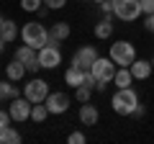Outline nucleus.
<instances>
[{"label": "nucleus", "instance_id": "22", "mask_svg": "<svg viewBox=\"0 0 154 144\" xmlns=\"http://www.w3.org/2000/svg\"><path fill=\"white\" fill-rule=\"evenodd\" d=\"M13 98H18V88L3 80L0 83V100H13Z\"/></svg>", "mask_w": 154, "mask_h": 144}, {"label": "nucleus", "instance_id": "16", "mask_svg": "<svg viewBox=\"0 0 154 144\" xmlns=\"http://www.w3.org/2000/svg\"><path fill=\"white\" fill-rule=\"evenodd\" d=\"M95 36H98V39H110V36H113V23H110V16H105L103 21L95 23Z\"/></svg>", "mask_w": 154, "mask_h": 144}, {"label": "nucleus", "instance_id": "15", "mask_svg": "<svg viewBox=\"0 0 154 144\" xmlns=\"http://www.w3.org/2000/svg\"><path fill=\"white\" fill-rule=\"evenodd\" d=\"M113 83H116V88H131V83H134L131 70H128V67H118V70H116Z\"/></svg>", "mask_w": 154, "mask_h": 144}, {"label": "nucleus", "instance_id": "10", "mask_svg": "<svg viewBox=\"0 0 154 144\" xmlns=\"http://www.w3.org/2000/svg\"><path fill=\"white\" fill-rule=\"evenodd\" d=\"M44 103H46L51 116H59V113H67V108H69V95L67 93H49Z\"/></svg>", "mask_w": 154, "mask_h": 144}, {"label": "nucleus", "instance_id": "9", "mask_svg": "<svg viewBox=\"0 0 154 144\" xmlns=\"http://www.w3.org/2000/svg\"><path fill=\"white\" fill-rule=\"evenodd\" d=\"M38 62L44 70H54V67L62 64V52L59 46H41L38 49Z\"/></svg>", "mask_w": 154, "mask_h": 144}, {"label": "nucleus", "instance_id": "8", "mask_svg": "<svg viewBox=\"0 0 154 144\" xmlns=\"http://www.w3.org/2000/svg\"><path fill=\"white\" fill-rule=\"evenodd\" d=\"M95 59H98V49L95 46H80L75 52V57H72V64L80 67V70H90Z\"/></svg>", "mask_w": 154, "mask_h": 144}, {"label": "nucleus", "instance_id": "5", "mask_svg": "<svg viewBox=\"0 0 154 144\" xmlns=\"http://www.w3.org/2000/svg\"><path fill=\"white\" fill-rule=\"evenodd\" d=\"M116 70H118V64H116L110 57H98V59L93 62V67H90V72H93L100 83H113Z\"/></svg>", "mask_w": 154, "mask_h": 144}, {"label": "nucleus", "instance_id": "18", "mask_svg": "<svg viewBox=\"0 0 154 144\" xmlns=\"http://www.w3.org/2000/svg\"><path fill=\"white\" fill-rule=\"evenodd\" d=\"M0 36H3L5 41H13V39H16V36H18V26H16V21H11V18H8V21L0 23Z\"/></svg>", "mask_w": 154, "mask_h": 144}, {"label": "nucleus", "instance_id": "21", "mask_svg": "<svg viewBox=\"0 0 154 144\" xmlns=\"http://www.w3.org/2000/svg\"><path fill=\"white\" fill-rule=\"evenodd\" d=\"M46 116H49V108H46V103H33V108H31V121L41 124V121H46Z\"/></svg>", "mask_w": 154, "mask_h": 144}, {"label": "nucleus", "instance_id": "30", "mask_svg": "<svg viewBox=\"0 0 154 144\" xmlns=\"http://www.w3.org/2000/svg\"><path fill=\"white\" fill-rule=\"evenodd\" d=\"M144 28H146L149 33H154V13H149V16H146V21H144Z\"/></svg>", "mask_w": 154, "mask_h": 144}, {"label": "nucleus", "instance_id": "6", "mask_svg": "<svg viewBox=\"0 0 154 144\" xmlns=\"http://www.w3.org/2000/svg\"><path fill=\"white\" fill-rule=\"evenodd\" d=\"M49 93H51V90H49V83L41 80V77H33L31 83H26V88H23V95H26L31 103H44Z\"/></svg>", "mask_w": 154, "mask_h": 144}, {"label": "nucleus", "instance_id": "7", "mask_svg": "<svg viewBox=\"0 0 154 144\" xmlns=\"http://www.w3.org/2000/svg\"><path fill=\"white\" fill-rule=\"evenodd\" d=\"M31 108H33V103L26 98V95H18V98H13L11 100V105H8V111H11V116H13V121H18V124H23V121H28L31 118Z\"/></svg>", "mask_w": 154, "mask_h": 144}, {"label": "nucleus", "instance_id": "27", "mask_svg": "<svg viewBox=\"0 0 154 144\" xmlns=\"http://www.w3.org/2000/svg\"><path fill=\"white\" fill-rule=\"evenodd\" d=\"M67 142L69 144H85V134L82 131H72L69 136H67Z\"/></svg>", "mask_w": 154, "mask_h": 144}, {"label": "nucleus", "instance_id": "2", "mask_svg": "<svg viewBox=\"0 0 154 144\" xmlns=\"http://www.w3.org/2000/svg\"><path fill=\"white\" fill-rule=\"evenodd\" d=\"M46 36H49V31L44 28V23H38V21L26 23V26H23V31H21V39H23V44L33 46L36 52L41 49V46H46Z\"/></svg>", "mask_w": 154, "mask_h": 144}, {"label": "nucleus", "instance_id": "35", "mask_svg": "<svg viewBox=\"0 0 154 144\" xmlns=\"http://www.w3.org/2000/svg\"><path fill=\"white\" fill-rule=\"evenodd\" d=\"M152 64H154V57H152Z\"/></svg>", "mask_w": 154, "mask_h": 144}, {"label": "nucleus", "instance_id": "34", "mask_svg": "<svg viewBox=\"0 0 154 144\" xmlns=\"http://www.w3.org/2000/svg\"><path fill=\"white\" fill-rule=\"evenodd\" d=\"M93 3H103V0H93Z\"/></svg>", "mask_w": 154, "mask_h": 144}, {"label": "nucleus", "instance_id": "20", "mask_svg": "<svg viewBox=\"0 0 154 144\" xmlns=\"http://www.w3.org/2000/svg\"><path fill=\"white\" fill-rule=\"evenodd\" d=\"M21 139H23V136H21L13 126H8V129L0 131V144H21Z\"/></svg>", "mask_w": 154, "mask_h": 144}, {"label": "nucleus", "instance_id": "25", "mask_svg": "<svg viewBox=\"0 0 154 144\" xmlns=\"http://www.w3.org/2000/svg\"><path fill=\"white\" fill-rule=\"evenodd\" d=\"M11 121H13L11 111H3V108H0V131H3V129H8V126H11Z\"/></svg>", "mask_w": 154, "mask_h": 144}, {"label": "nucleus", "instance_id": "4", "mask_svg": "<svg viewBox=\"0 0 154 144\" xmlns=\"http://www.w3.org/2000/svg\"><path fill=\"white\" fill-rule=\"evenodd\" d=\"M113 16L131 23L141 16V3L139 0H113Z\"/></svg>", "mask_w": 154, "mask_h": 144}, {"label": "nucleus", "instance_id": "3", "mask_svg": "<svg viewBox=\"0 0 154 144\" xmlns=\"http://www.w3.org/2000/svg\"><path fill=\"white\" fill-rule=\"evenodd\" d=\"M108 57L118 67H131L134 59H136V46H134L131 41H116V44H110V54Z\"/></svg>", "mask_w": 154, "mask_h": 144}, {"label": "nucleus", "instance_id": "29", "mask_svg": "<svg viewBox=\"0 0 154 144\" xmlns=\"http://www.w3.org/2000/svg\"><path fill=\"white\" fill-rule=\"evenodd\" d=\"M100 11H103L105 16H110V13H113V0H103V3H100Z\"/></svg>", "mask_w": 154, "mask_h": 144}, {"label": "nucleus", "instance_id": "19", "mask_svg": "<svg viewBox=\"0 0 154 144\" xmlns=\"http://www.w3.org/2000/svg\"><path fill=\"white\" fill-rule=\"evenodd\" d=\"M69 31H72V28H69V23H67V21H59V23H54V26L49 28V33L54 36L57 41H64L67 36H69Z\"/></svg>", "mask_w": 154, "mask_h": 144}, {"label": "nucleus", "instance_id": "14", "mask_svg": "<svg viewBox=\"0 0 154 144\" xmlns=\"http://www.w3.org/2000/svg\"><path fill=\"white\" fill-rule=\"evenodd\" d=\"M64 83L69 85V88H80V85L85 83V70H80V67L72 64L69 70L64 72Z\"/></svg>", "mask_w": 154, "mask_h": 144}, {"label": "nucleus", "instance_id": "17", "mask_svg": "<svg viewBox=\"0 0 154 144\" xmlns=\"http://www.w3.org/2000/svg\"><path fill=\"white\" fill-rule=\"evenodd\" d=\"M36 57H38V52L33 49V46H28V44H23V46H18V49H16V59L23 62V64H28V62L36 59Z\"/></svg>", "mask_w": 154, "mask_h": 144}, {"label": "nucleus", "instance_id": "36", "mask_svg": "<svg viewBox=\"0 0 154 144\" xmlns=\"http://www.w3.org/2000/svg\"><path fill=\"white\" fill-rule=\"evenodd\" d=\"M0 23H3V18H0Z\"/></svg>", "mask_w": 154, "mask_h": 144}, {"label": "nucleus", "instance_id": "13", "mask_svg": "<svg viewBox=\"0 0 154 144\" xmlns=\"http://www.w3.org/2000/svg\"><path fill=\"white\" fill-rule=\"evenodd\" d=\"M26 64L23 62H18V59H13L11 64H5V75H8V80L11 83H18V80H23V75H26Z\"/></svg>", "mask_w": 154, "mask_h": 144}, {"label": "nucleus", "instance_id": "32", "mask_svg": "<svg viewBox=\"0 0 154 144\" xmlns=\"http://www.w3.org/2000/svg\"><path fill=\"white\" fill-rule=\"evenodd\" d=\"M46 13H49V8H46V5H41V8H38V11H36V16H38V18H44Z\"/></svg>", "mask_w": 154, "mask_h": 144}, {"label": "nucleus", "instance_id": "23", "mask_svg": "<svg viewBox=\"0 0 154 144\" xmlns=\"http://www.w3.org/2000/svg\"><path fill=\"white\" fill-rule=\"evenodd\" d=\"M93 90H95V88H90V85H85V83H82L80 88H75V98L80 100V103H88V100L93 98Z\"/></svg>", "mask_w": 154, "mask_h": 144}, {"label": "nucleus", "instance_id": "1", "mask_svg": "<svg viewBox=\"0 0 154 144\" xmlns=\"http://www.w3.org/2000/svg\"><path fill=\"white\" fill-rule=\"evenodd\" d=\"M110 105L118 116H131L139 105V93L134 88H118L113 95H110Z\"/></svg>", "mask_w": 154, "mask_h": 144}, {"label": "nucleus", "instance_id": "11", "mask_svg": "<svg viewBox=\"0 0 154 144\" xmlns=\"http://www.w3.org/2000/svg\"><path fill=\"white\" fill-rule=\"evenodd\" d=\"M98 118H100V113H98V108H95L90 100L80 105V124H82V126H95Z\"/></svg>", "mask_w": 154, "mask_h": 144}, {"label": "nucleus", "instance_id": "24", "mask_svg": "<svg viewBox=\"0 0 154 144\" xmlns=\"http://www.w3.org/2000/svg\"><path fill=\"white\" fill-rule=\"evenodd\" d=\"M41 5H44V0H21V8L26 13H36Z\"/></svg>", "mask_w": 154, "mask_h": 144}, {"label": "nucleus", "instance_id": "26", "mask_svg": "<svg viewBox=\"0 0 154 144\" xmlns=\"http://www.w3.org/2000/svg\"><path fill=\"white\" fill-rule=\"evenodd\" d=\"M44 5L49 8V11H62V8L67 5V0H44Z\"/></svg>", "mask_w": 154, "mask_h": 144}, {"label": "nucleus", "instance_id": "31", "mask_svg": "<svg viewBox=\"0 0 154 144\" xmlns=\"http://www.w3.org/2000/svg\"><path fill=\"white\" fill-rule=\"evenodd\" d=\"M144 113H146V108H144V105H141V103H139V105H136V111H134V113H131V116H134V118H141V116H144Z\"/></svg>", "mask_w": 154, "mask_h": 144}, {"label": "nucleus", "instance_id": "33", "mask_svg": "<svg viewBox=\"0 0 154 144\" xmlns=\"http://www.w3.org/2000/svg\"><path fill=\"white\" fill-rule=\"evenodd\" d=\"M5 44H8V41L3 39V36H0V54H3V49H5Z\"/></svg>", "mask_w": 154, "mask_h": 144}, {"label": "nucleus", "instance_id": "28", "mask_svg": "<svg viewBox=\"0 0 154 144\" xmlns=\"http://www.w3.org/2000/svg\"><path fill=\"white\" fill-rule=\"evenodd\" d=\"M139 3H141V13H144V16L154 13V0H139Z\"/></svg>", "mask_w": 154, "mask_h": 144}, {"label": "nucleus", "instance_id": "12", "mask_svg": "<svg viewBox=\"0 0 154 144\" xmlns=\"http://www.w3.org/2000/svg\"><path fill=\"white\" fill-rule=\"evenodd\" d=\"M128 70H131L134 80H149V75L154 72V64L146 62V59H134V64L128 67Z\"/></svg>", "mask_w": 154, "mask_h": 144}]
</instances>
